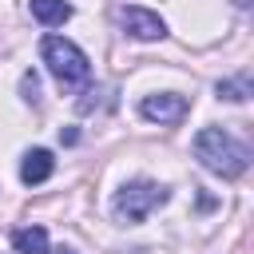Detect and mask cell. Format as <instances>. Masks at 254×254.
<instances>
[{
	"label": "cell",
	"instance_id": "cell-2",
	"mask_svg": "<svg viewBox=\"0 0 254 254\" xmlns=\"http://www.w3.org/2000/svg\"><path fill=\"white\" fill-rule=\"evenodd\" d=\"M40 56H44L48 71L56 75V83L64 91H75V87H83L91 79V60L64 36H44L40 40Z\"/></svg>",
	"mask_w": 254,
	"mask_h": 254
},
{
	"label": "cell",
	"instance_id": "cell-9",
	"mask_svg": "<svg viewBox=\"0 0 254 254\" xmlns=\"http://www.w3.org/2000/svg\"><path fill=\"white\" fill-rule=\"evenodd\" d=\"M218 99H230V103H242V99H250L254 95V79H250V71H238V75H230V79H218Z\"/></svg>",
	"mask_w": 254,
	"mask_h": 254
},
{
	"label": "cell",
	"instance_id": "cell-6",
	"mask_svg": "<svg viewBox=\"0 0 254 254\" xmlns=\"http://www.w3.org/2000/svg\"><path fill=\"white\" fill-rule=\"evenodd\" d=\"M52 171H56V159H52V151H48V147H32V151L20 159V183H28V187L48 183V179H52Z\"/></svg>",
	"mask_w": 254,
	"mask_h": 254
},
{
	"label": "cell",
	"instance_id": "cell-8",
	"mask_svg": "<svg viewBox=\"0 0 254 254\" xmlns=\"http://www.w3.org/2000/svg\"><path fill=\"white\" fill-rule=\"evenodd\" d=\"M12 246H16V254H48V230L20 226V230H12Z\"/></svg>",
	"mask_w": 254,
	"mask_h": 254
},
{
	"label": "cell",
	"instance_id": "cell-7",
	"mask_svg": "<svg viewBox=\"0 0 254 254\" xmlns=\"http://www.w3.org/2000/svg\"><path fill=\"white\" fill-rule=\"evenodd\" d=\"M28 8H32V16H36L44 28H60V24L71 20V4H67V0H32Z\"/></svg>",
	"mask_w": 254,
	"mask_h": 254
},
{
	"label": "cell",
	"instance_id": "cell-12",
	"mask_svg": "<svg viewBox=\"0 0 254 254\" xmlns=\"http://www.w3.org/2000/svg\"><path fill=\"white\" fill-rule=\"evenodd\" d=\"M60 254H75V250H60Z\"/></svg>",
	"mask_w": 254,
	"mask_h": 254
},
{
	"label": "cell",
	"instance_id": "cell-3",
	"mask_svg": "<svg viewBox=\"0 0 254 254\" xmlns=\"http://www.w3.org/2000/svg\"><path fill=\"white\" fill-rule=\"evenodd\" d=\"M167 198H171V190H167L163 183L131 179V183H123V187L115 190V198H111V214H115V222L135 226V222H143L151 210H159Z\"/></svg>",
	"mask_w": 254,
	"mask_h": 254
},
{
	"label": "cell",
	"instance_id": "cell-4",
	"mask_svg": "<svg viewBox=\"0 0 254 254\" xmlns=\"http://www.w3.org/2000/svg\"><path fill=\"white\" fill-rule=\"evenodd\" d=\"M119 24H123V32L135 36V40H163V36H167L163 16L151 12V8H143V4H127V8H119Z\"/></svg>",
	"mask_w": 254,
	"mask_h": 254
},
{
	"label": "cell",
	"instance_id": "cell-10",
	"mask_svg": "<svg viewBox=\"0 0 254 254\" xmlns=\"http://www.w3.org/2000/svg\"><path fill=\"white\" fill-rule=\"evenodd\" d=\"M20 91H24L28 103H40V75H36V71H24V75H20Z\"/></svg>",
	"mask_w": 254,
	"mask_h": 254
},
{
	"label": "cell",
	"instance_id": "cell-5",
	"mask_svg": "<svg viewBox=\"0 0 254 254\" xmlns=\"http://www.w3.org/2000/svg\"><path fill=\"white\" fill-rule=\"evenodd\" d=\"M187 95H179V91H159V95H143V103H139V115L143 119H151V123H179L183 115H187Z\"/></svg>",
	"mask_w": 254,
	"mask_h": 254
},
{
	"label": "cell",
	"instance_id": "cell-1",
	"mask_svg": "<svg viewBox=\"0 0 254 254\" xmlns=\"http://www.w3.org/2000/svg\"><path fill=\"white\" fill-rule=\"evenodd\" d=\"M194 159L210 171V175H222V179H238L246 167H250V147L238 143L230 131L222 127H202L194 135Z\"/></svg>",
	"mask_w": 254,
	"mask_h": 254
},
{
	"label": "cell",
	"instance_id": "cell-11",
	"mask_svg": "<svg viewBox=\"0 0 254 254\" xmlns=\"http://www.w3.org/2000/svg\"><path fill=\"white\" fill-rule=\"evenodd\" d=\"M75 139H79V131H75V127H67V131H60V143H75Z\"/></svg>",
	"mask_w": 254,
	"mask_h": 254
}]
</instances>
